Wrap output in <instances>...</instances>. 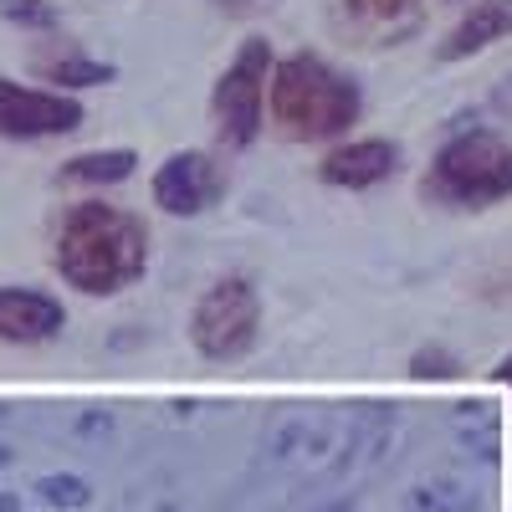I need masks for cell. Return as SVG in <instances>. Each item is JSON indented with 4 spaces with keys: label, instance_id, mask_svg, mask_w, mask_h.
Returning a JSON list of instances; mask_svg holds the SVG:
<instances>
[{
    "label": "cell",
    "instance_id": "obj_1",
    "mask_svg": "<svg viewBox=\"0 0 512 512\" xmlns=\"http://www.w3.org/2000/svg\"><path fill=\"white\" fill-rule=\"evenodd\" d=\"M52 267L77 292L113 297L149 272V226L123 205L77 200L57 226Z\"/></svg>",
    "mask_w": 512,
    "mask_h": 512
},
{
    "label": "cell",
    "instance_id": "obj_2",
    "mask_svg": "<svg viewBox=\"0 0 512 512\" xmlns=\"http://www.w3.org/2000/svg\"><path fill=\"white\" fill-rule=\"evenodd\" d=\"M359 113H364L359 82L344 77L333 62H323L318 52L277 57L272 82H267V118L282 139H292V144L344 139L359 123Z\"/></svg>",
    "mask_w": 512,
    "mask_h": 512
},
{
    "label": "cell",
    "instance_id": "obj_3",
    "mask_svg": "<svg viewBox=\"0 0 512 512\" xmlns=\"http://www.w3.org/2000/svg\"><path fill=\"white\" fill-rule=\"evenodd\" d=\"M420 195L446 210H487L512 195V139L497 128L451 134L431 169L420 175Z\"/></svg>",
    "mask_w": 512,
    "mask_h": 512
},
{
    "label": "cell",
    "instance_id": "obj_4",
    "mask_svg": "<svg viewBox=\"0 0 512 512\" xmlns=\"http://www.w3.org/2000/svg\"><path fill=\"white\" fill-rule=\"evenodd\" d=\"M277 52L267 36H246L226 72L210 88V123L226 149H251L267 128V82H272Z\"/></svg>",
    "mask_w": 512,
    "mask_h": 512
},
{
    "label": "cell",
    "instance_id": "obj_5",
    "mask_svg": "<svg viewBox=\"0 0 512 512\" xmlns=\"http://www.w3.org/2000/svg\"><path fill=\"white\" fill-rule=\"evenodd\" d=\"M256 338H262V292H256V282L246 272L216 277L190 313L195 354L210 364H231L256 349Z\"/></svg>",
    "mask_w": 512,
    "mask_h": 512
},
{
    "label": "cell",
    "instance_id": "obj_6",
    "mask_svg": "<svg viewBox=\"0 0 512 512\" xmlns=\"http://www.w3.org/2000/svg\"><path fill=\"white\" fill-rule=\"evenodd\" d=\"M154 205L164 216H205L231 190V169L216 149H175L154 169Z\"/></svg>",
    "mask_w": 512,
    "mask_h": 512
},
{
    "label": "cell",
    "instance_id": "obj_7",
    "mask_svg": "<svg viewBox=\"0 0 512 512\" xmlns=\"http://www.w3.org/2000/svg\"><path fill=\"white\" fill-rule=\"evenodd\" d=\"M82 118H88V108L72 93L26 88L16 77H0V139H16V144L62 139V134H77Z\"/></svg>",
    "mask_w": 512,
    "mask_h": 512
},
{
    "label": "cell",
    "instance_id": "obj_8",
    "mask_svg": "<svg viewBox=\"0 0 512 512\" xmlns=\"http://www.w3.org/2000/svg\"><path fill=\"white\" fill-rule=\"evenodd\" d=\"M400 159L405 154L395 139H349L318 159V180L333 190H374L400 175Z\"/></svg>",
    "mask_w": 512,
    "mask_h": 512
},
{
    "label": "cell",
    "instance_id": "obj_9",
    "mask_svg": "<svg viewBox=\"0 0 512 512\" xmlns=\"http://www.w3.org/2000/svg\"><path fill=\"white\" fill-rule=\"evenodd\" d=\"M62 328H67L62 297L41 287H0V344L36 349V344H52Z\"/></svg>",
    "mask_w": 512,
    "mask_h": 512
},
{
    "label": "cell",
    "instance_id": "obj_10",
    "mask_svg": "<svg viewBox=\"0 0 512 512\" xmlns=\"http://www.w3.org/2000/svg\"><path fill=\"white\" fill-rule=\"evenodd\" d=\"M333 16L364 47H395L425 21V0H333Z\"/></svg>",
    "mask_w": 512,
    "mask_h": 512
},
{
    "label": "cell",
    "instance_id": "obj_11",
    "mask_svg": "<svg viewBox=\"0 0 512 512\" xmlns=\"http://www.w3.org/2000/svg\"><path fill=\"white\" fill-rule=\"evenodd\" d=\"M507 36H512V0H472L466 16L446 31L436 57L441 62H466V57L497 47V41H507Z\"/></svg>",
    "mask_w": 512,
    "mask_h": 512
},
{
    "label": "cell",
    "instance_id": "obj_12",
    "mask_svg": "<svg viewBox=\"0 0 512 512\" xmlns=\"http://www.w3.org/2000/svg\"><path fill=\"white\" fill-rule=\"evenodd\" d=\"M31 67H36L41 82H57V93L62 88H108V82L118 77L113 62H98V57L77 52V47H62V41H52V52H36Z\"/></svg>",
    "mask_w": 512,
    "mask_h": 512
},
{
    "label": "cell",
    "instance_id": "obj_13",
    "mask_svg": "<svg viewBox=\"0 0 512 512\" xmlns=\"http://www.w3.org/2000/svg\"><path fill=\"white\" fill-rule=\"evenodd\" d=\"M134 169H139V154H134V149H88V154H72V159L57 169V185L103 190V185H123Z\"/></svg>",
    "mask_w": 512,
    "mask_h": 512
},
{
    "label": "cell",
    "instance_id": "obj_14",
    "mask_svg": "<svg viewBox=\"0 0 512 512\" xmlns=\"http://www.w3.org/2000/svg\"><path fill=\"white\" fill-rule=\"evenodd\" d=\"M6 16L16 26H36V31H52L57 26V11L47 6V0H6Z\"/></svg>",
    "mask_w": 512,
    "mask_h": 512
},
{
    "label": "cell",
    "instance_id": "obj_15",
    "mask_svg": "<svg viewBox=\"0 0 512 512\" xmlns=\"http://www.w3.org/2000/svg\"><path fill=\"white\" fill-rule=\"evenodd\" d=\"M410 374H415V379H451V374H461V364H456L446 349H420V354L410 359Z\"/></svg>",
    "mask_w": 512,
    "mask_h": 512
},
{
    "label": "cell",
    "instance_id": "obj_16",
    "mask_svg": "<svg viewBox=\"0 0 512 512\" xmlns=\"http://www.w3.org/2000/svg\"><path fill=\"white\" fill-rule=\"evenodd\" d=\"M216 6H221L226 16H262V11L277 6V0H216Z\"/></svg>",
    "mask_w": 512,
    "mask_h": 512
},
{
    "label": "cell",
    "instance_id": "obj_17",
    "mask_svg": "<svg viewBox=\"0 0 512 512\" xmlns=\"http://www.w3.org/2000/svg\"><path fill=\"white\" fill-rule=\"evenodd\" d=\"M492 374H497V379H502V384H507V390H512V354H507V359H502V364H497V369H492Z\"/></svg>",
    "mask_w": 512,
    "mask_h": 512
}]
</instances>
